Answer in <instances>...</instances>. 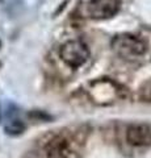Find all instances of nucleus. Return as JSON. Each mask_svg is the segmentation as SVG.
Returning a JSON list of instances; mask_svg holds the SVG:
<instances>
[{
	"label": "nucleus",
	"mask_w": 151,
	"mask_h": 158,
	"mask_svg": "<svg viewBox=\"0 0 151 158\" xmlns=\"http://www.w3.org/2000/svg\"><path fill=\"white\" fill-rule=\"evenodd\" d=\"M88 135L89 128L87 125L66 127L57 131L43 145L45 156L47 158H80Z\"/></svg>",
	"instance_id": "obj_1"
},
{
	"label": "nucleus",
	"mask_w": 151,
	"mask_h": 158,
	"mask_svg": "<svg viewBox=\"0 0 151 158\" xmlns=\"http://www.w3.org/2000/svg\"><path fill=\"white\" fill-rule=\"evenodd\" d=\"M112 48L121 58L128 59V61H133V59L142 57L146 52V44L143 40L131 36V34L117 36L112 42Z\"/></svg>",
	"instance_id": "obj_2"
},
{
	"label": "nucleus",
	"mask_w": 151,
	"mask_h": 158,
	"mask_svg": "<svg viewBox=\"0 0 151 158\" xmlns=\"http://www.w3.org/2000/svg\"><path fill=\"white\" fill-rule=\"evenodd\" d=\"M61 59L71 69L83 66L89 58V50L84 42L79 40H72L66 42L59 50Z\"/></svg>",
	"instance_id": "obj_3"
},
{
	"label": "nucleus",
	"mask_w": 151,
	"mask_h": 158,
	"mask_svg": "<svg viewBox=\"0 0 151 158\" xmlns=\"http://www.w3.org/2000/svg\"><path fill=\"white\" fill-rule=\"evenodd\" d=\"M120 0H87L84 11L85 15L95 20L109 19L118 12Z\"/></svg>",
	"instance_id": "obj_4"
},
{
	"label": "nucleus",
	"mask_w": 151,
	"mask_h": 158,
	"mask_svg": "<svg viewBox=\"0 0 151 158\" xmlns=\"http://www.w3.org/2000/svg\"><path fill=\"white\" fill-rule=\"evenodd\" d=\"M125 140L133 148L151 146V124L134 123L125 131Z\"/></svg>",
	"instance_id": "obj_5"
},
{
	"label": "nucleus",
	"mask_w": 151,
	"mask_h": 158,
	"mask_svg": "<svg viewBox=\"0 0 151 158\" xmlns=\"http://www.w3.org/2000/svg\"><path fill=\"white\" fill-rule=\"evenodd\" d=\"M25 131V125L21 120L18 118H14V120H11L6 125V132L8 135H12V136H17V135H21V133Z\"/></svg>",
	"instance_id": "obj_6"
},
{
	"label": "nucleus",
	"mask_w": 151,
	"mask_h": 158,
	"mask_svg": "<svg viewBox=\"0 0 151 158\" xmlns=\"http://www.w3.org/2000/svg\"><path fill=\"white\" fill-rule=\"evenodd\" d=\"M139 98L143 102H151V81L146 82L139 90Z\"/></svg>",
	"instance_id": "obj_7"
}]
</instances>
